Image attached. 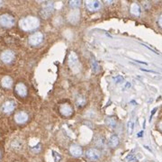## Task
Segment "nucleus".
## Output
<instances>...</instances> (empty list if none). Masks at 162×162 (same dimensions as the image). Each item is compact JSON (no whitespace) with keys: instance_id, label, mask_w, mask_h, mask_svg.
<instances>
[{"instance_id":"nucleus-4","label":"nucleus","mask_w":162,"mask_h":162,"mask_svg":"<svg viewBox=\"0 0 162 162\" xmlns=\"http://www.w3.org/2000/svg\"><path fill=\"white\" fill-rule=\"evenodd\" d=\"M86 157L89 160H91V161H96V160H100V158H101V152L97 149L91 148V149H88L86 151Z\"/></svg>"},{"instance_id":"nucleus-5","label":"nucleus","mask_w":162,"mask_h":162,"mask_svg":"<svg viewBox=\"0 0 162 162\" xmlns=\"http://www.w3.org/2000/svg\"><path fill=\"white\" fill-rule=\"evenodd\" d=\"M53 12H54V4L51 2H49V3L45 4L42 7L40 14L43 18H48V17L51 16Z\"/></svg>"},{"instance_id":"nucleus-25","label":"nucleus","mask_w":162,"mask_h":162,"mask_svg":"<svg viewBox=\"0 0 162 162\" xmlns=\"http://www.w3.org/2000/svg\"><path fill=\"white\" fill-rule=\"evenodd\" d=\"M157 111V108H154V110L152 112H151V115H150V121L151 120V118H152V116H153V114L155 113V112Z\"/></svg>"},{"instance_id":"nucleus-16","label":"nucleus","mask_w":162,"mask_h":162,"mask_svg":"<svg viewBox=\"0 0 162 162\" xmlns=\"http://www.w3.org/2000/svg\"><path fill=\"white\" fill-rule=\"evenodd\" d=\"M1 85L5 88H10L13 85V79L9 76H5L1 80Z\"/></svg>"},{"instance_id":"nucleus-13","label":"nucleus","mask_w":162,"mask_h":162,"mask_svg":"<svg viewBox=\"0 0 162 162\" xmlns=\"http://www.w3.org/2000/svg\"><path fill=\"white\" fill-rule=\"evenodd\" d=\"M16 104L14 101H7L4 103V104L2 106V110L6 113H10L16 109Z\"/></svg>"},{"instance_id":"nucleus-22","label":"nucleus","mask_w":162,"mask_h":162,"mask_svg":"<svg viewBox=\"0 0 162 162\" xmlns=\"http://www.w3.org/2000/svg\"><path fill=\"white\" fill-rule=\"evenodd\" d=\"M84 104H85V100H84V98L79 97V98L77 99V104H78V105H83Z\"/></svg>"},{"instance_id":"nucleus-12","label":"nucleus","mask_w":162,"mask_h":162,"mask_svg":"<svg viewBox=\"0 0 162 162\" xmlns=\"http://www.w3.org/2000/svg\"><path fill=\"white\" fill-rule=\"evenodd\" d=\"M69 152L70 154L73 156V157H76V158H78V157H81L82 154H83V150L82 148L77 144H72L69 147Z\"/></svg>"},{"instance_id":"nucleus-8","label":"nucleus","mask_w":162,"mask_h":162,"mask_svg":"<svg viewBox=\"0 0 162 162\" xmlns=\"http://www.w3.org/2000/svg\"><path fill=\"white\" fill-rule=\"evenodd\" d=\"M60 113L65 117H68L70 115H72L73 113V108L72 106L68 104V103H64L61 104L60 105Z\"/></svg>"},{"instance_id":"nucleus-27","label":"nucleus","mask_w":162,"mask_h":162,"mask_svg":"<svg viewBox=\"0 0 162 162\" xmlns=\"http://www.w3.org/2000/svg\"><path fill=\"white\" fill-rule=\"evenodd\" d=\"M142 133H143V131H141V132L140 133H138V136L141 137V135H142Z\"/></svg>"},{"instance_id":"nucleus-9","label":"nucleus","mask_w":162,"mask_h":162,"mask_svg":"<svg viewBox=\"0 0 162 162\" xmlns=\"http://www.w3.org/2000/svg\"><path fill=\"white\" fill-rule=\"evenodd\" d=\"M80 19V12L78 9H73L68 13V20L71 24H77Z\"/></svg>"},{"instance_id":"nucleus-17","label":"nucleus","mask_w":162,"mask_h":162,"mask_svg":"<svg viewBox=\"0 0 162 162\" xmlns=\"http://www.w3.org/2000/svg\"><path fill=\"white\" fill-rule=\"evenodd\" d=\"M109 147L111 148H115L119 144V138L117 135H112L109 139Z\"/></svg>"},{"instance_id":"nucleus-23","label":"nucleus","mask_w":162,"mask_h":162,"mask_svg":"<svg viewBox=\"0 0 162 162\" xmlns=\"http://www.w3.org/2000/svg\"><path fill=\"white\" fill-rule=\"evenodd\" d=\"M142 71H146V72H150V73H157L156 71H153V70H150V69H145V68H141Z\"/></svg>"},{"instance_id":"nucleus-18","label":"nucleus","mask_w":162,"mask_h":162,"mask_svg":"<svg viewBox=\"0 0 162 162\" xmlns=\"http://www.w3.org/2000/svg\"><path fill=\"white\" fill-rule=\"evenodd\" d=\"M91 68H92V70H93V72H94L95 74H97L100 71L99 65H98L97 61L95 60L94 58L91 59Z\"/></svg>"},{"instance_id":"nucleus-15","label":"nucleus","mask_w":162,"mask_h":162,"mask_svg":"<svg viewBox=\"0 0 162 162\" xmlns=\"http://www.w3.org/2000/svg\"><path fill=\"white\" fill-rule=\"evenodd\" d=\"M130 12L132 15H133L135 16H140L141 14V9L140 5L137 3H132L131 5V7H130Z\"/></svg>"},{"instance_id":"nucleus-7","label":"nucleus","mask_w":162,"mask_h":162,"mask_svg":"<svg viewBox=\"0 0 162 162\" xmlns=\"http://www.w3.org/2000/svg\"><path fill=\"white\" fill-rule=\"evenodd\" d=\"M0 59H1V60L4 63L9 64V63H11L14 60V59H15V53H14V51H10V50H7V51H3L1 53Z\"/></svg>"},{"instance_id":"nucleus-3","label":"nucleus","mask_w":162,"mask_h":162,"mask_svg":"<svg viewBox=\"0 0 162 162\" xmlns=\"http://www.w3.org/2000/svg\"><path fill=\"white\" fill-rule=\"evenodd\" d=\"M15 24H16V20L11 15L4 14V15L0 16V25L2 26L10 28L15 25Z\"/></svg>"},{"instance_id":"nucleus-10","label":"nucleus","mask_w":162,"mask_h":162,"mask_svg":"<svg viewBox=\"0 0 162 162\" xmlns=\"http://www.w3.org/2000/svg\"><path fill=\"white\" fill-rule=\"evenodd\" d=\"M28 113L25 111H20L16 113L15 115V121L16 123H19V124H23L26 123L28 121Z\"/></svg>"},{"instance_id":"nucleus-1","label":"nucleus","mask_w":162,"mask_h":162,"mask_svg":"<svg viewBox=\"0 0 162 162\" xmlns=\"http://www.w3.org/2000/svg\"><path fill=\"white\" fill-rule=\"evenodd\" d=\"M19 26L25 32L34 31L40 26V20L36 16H26L20 20Z\"/></svg>"},{"instance_id":"nucleus-6","label":"nucleus","mask_w":162,"mask_h":162,"mask_svg":"<svg viewBox=\"0 0 162 162\" xmlns=\"http://www.w3.org/2000/svg\"><path fill=\"white\" fill-rule=\"evenodd\" d=\"M43 34L41 32H36L29 37V43L32 46H37L43 42Z\"/></svg>"},{"instance_id":"nucleus-14","label":"nucleus","mask_w":162,"mask_h":162,"mask_svg":"<svg viewBox=\"0 0 162 162\" xmlns=\"http://www.w3.org/2000/svg\"><path fill=\"white\" fill-rule=\"evenodd\" d=\"M16 92L21 97H25L26 95H27V93H28L27 87H26V86L24 83H18L16 86Z\"/></svg>"},{"instance_id":"nucleus-28","label":"nucleus","mask_w":162,"mask_h":162,"mask_svg":"<svg viewBox=\"0 0 162 162\" xmlns=\"http://www.w3.org/2000/svg\"><path fill=\"white\" fill-rule=\"evenodd\" d=\"M0 160H1V151H0Z\"/></svg>"},{"instance_id":"nucleus-11","label":"nucleus","mask_w":162,"mask_h":162,"mask_svg":"<svg viewBox=\"0 0 162 162\" xmlns=\"http://www.w3.org/2000/svg\"><path fill=\"white\" fill-rule=\"evenodd\" d=\"M86 8L92 12L98 11L102 8V4L99 1H86Z\"/></svg>"},{"instance_id":"nucleus-20","label":"nucleus","mask_w":162,"mask_h":162,"mask_svg":"<svg viewBox=\"0 0 162 162\" xmlns=\"http://www.w3.org/2000/svg\"><path fill=\"white\" fill-rule=\"evenodd\" d=\"M105 123L110 126V127H115L116 126V120L114 119L113 117H108L105 120Z\"/></svg>"},{"instance_id":"nucleus-26","label":"nucleus","mask_w":162,"mask_h":162,"mask_svg":"<svg viewBox=\"0 0 162 162\" xmlns=\"http://www.w3.org/2000/svg\"><path fill=\"white\" fill-rule=\"evenodd\" d=\"M159 127H160V130L162 131V122H160V124H159Z\"/></svg>"},{"instance_id":"nucleus-21","label":"nucleus","mask_w":162,"mask_h":162,"mask_svg":"<svg viewBox=\"0 0 162 162\" xmlns=\"http://www.w3.org/2000/svg\"><path fill=\"white\" fill-rule=\"evenodd\" d=\"M127 126H128V134L129 135H131L132 133V132H133V128H134V123H133V122H129L128 124H127Z\"/></svg>"},{"instance_id":"nucleus-2","label":"nucleus","mask_w":162,"mask_h":162,"mask_svg":"<svg viewBox=\"0 0 162 162\" xmlns=\"http://www.w3.org/2000/svg\"><path fill=\"white\" fill-rule=\"evenodd\" d=\"M68 66L71 68L74 72H78L80 69V66H79V62H78V59H77V54L74 51H71L68 55Z\"/></svg>"},{"instance_id":"nucleus-19","label":"nucleus","mask_w":162,"mask_h":162,"mask_svg":"<svg viewBox=\"0 0 162 162\" xmlns=\"http://www.w3.org/2000/svg\"><path fill=\"white\" fill-rule=\"evenodd\" d=\"M82 2L79 0H74V1H69V7L73 9H77L79 7H81Z\"/></svg>"},{"instance_id":"nucleus-29","label":"nucleus","mask_w":162,"mask_h":162,"mask_svg":"<svg viewBox=\"0 0 162 162\" xmlns=\"http://www.w3.org/2000/svg\"><path fill=\"white\" fill-rule=\"evenodd\" d=\"M2 5V1H0V6Z\"/></svg>"},{"instance_id":"nucleus-24","label":"nucleus","mask_w":162,"mask_h":162,"mask_svg":"<svg viewBox=\"0 0 162 162\" xmlns=\"http://www.w3.org/2000/svg\"><path fill=\"white\" fill-rule=\"evenodd\" d=\"M159 25H160V26L162 28V15L160 16V18H159Z\"/></svg>"}]
</instances>
